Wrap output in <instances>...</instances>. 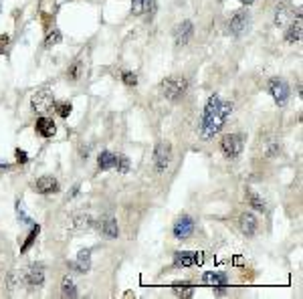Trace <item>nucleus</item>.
Masks as SVG:
<instances>
[{
	"instance_id": "f257e3e1",
	"label": "nucleus",
	"mask_w": 303,
	"mask_h": 299,
	"mask_svg": "<svg viewBox=\"0 0 303 299\" xmlns=\"http://www.w3.org/2000/svg\"><path fill=\"white\" fill-rule=\"evenodd\" d=\"M231 114H233V103L231 101H222L218 93L210 95L200 118L202 140H212L216 133H220V129L224 127L226 120L231 118Z\"/></svg>"
},
{
	"instance_id": "f03ea898",
	"label": "nucleus",
	"mask_w": 303,
	"mask_h": 299,
	"mask_svg": "<svg viewBox=\"0 0 303 299\" xmlns=\"http://www.w3.org/2000/svg\"><path fill=\"white\" fill-rule=\"evenodd\" d=\"M162 89V95L170 101H180L186 91H188V81L186 77H180V75H172V77H166L160 85Z\"/></svg>"
},
{
	"instance_id": "7ed1b4c3",
	"label": "nucleus",
	"mask_w": 303,
	"mask_h": 299,
	"mask_svg": "<svg viewBox=\"0 0 303 299\" xmlns=\"http://www.w3.org/2000/svg\"><path fill=\"white\" fill-rule=\"evenodd\" d=\"M243 148H245V142H243L241 133H224L220 138V150L229 160H237L241 156Z\"/></svg>"
},
{
	"instance_id": "20e7f679",
	"label": "nucleus",
	"mask_w": 303,
	"mask_h": 299,
	"mask_svg": "<svg viewBox=\"0 0 303 299\" xmlns=\"http://www.w3.org/2000/svg\"><path fill=\"white\" fill-rule=\"evenodd\" d=\"M63 227L69 233H83V231H89L93 227V219H91V214H87L83 210H77V212H71L65 219Z\"/></svg>"
},
{
	"instance_id": "39448f33",
	"label": "nucleus",
	"mask_w": 303,
	"mask_h": 299,
	"mask_svg": "<svg viewBox=\"0 0 303 299\" xmlns=\"http://www.w3.org/2000/svg\"><path fill=\"white\" fill-rule=\"evenodd\" d=\"M172 164V146L168 142H160L154 150V170L164 174Z\"/></svg>"
},
{
	"instance_id": "423d86ee",
	"label": "nucleus",
	"mask_w": 303,
	"mask_h": 299,
	"mask_svg": "<svg viewBox=\"0 0 303 299\" xmlns=\"http://www.w3.org/2000/svg\"><path fill=\"white\" fill-rule=\"evenodd\" d=\"M172 233H174V239L188 240L194 235V219L190 214L178 216L176 223H174V227H172Z\"/></svg>"
},
{
	"instance_id": "0eeeda50",
	"label": "nucleus",
	"mask_w": 303,
	"mask_h": 299,
	"mask_svg": "<svg viewBox=\"0 0 303 299\" xmlns=\"http://www.w3.org/2000/svg\"><path fill=\"white\" fill-rule=\"evenodd\" d=\"M53 105H55V99H53V93H50L49 89H39V91H35L33 97H31V107H33L35 112H39V114L50 112Z\"/></svg>"
},
{
	"instance_id": "6e6552de",
	"label": "nucleus",
	"mask_w": 303,
	"mask_h": 299,
	"mask_svg": "<svg viewBox=\"0 0 303 299\" xmlns=\"http://www.w3.org/2000/svg\"><path fill=\"white\" fill-rule=\"evenodd\" d=\"M269 93L273 95L275 103L281 105V107L289 101V85L283 79H271L269 81Z\"/></svg>"
},
{
	"instance_id": "1a4fd4ad",
	"label": "nucleus",
	"mask_w": 303,
	"mask_h": 299,
	"mask_svg": "<svg viewBox=\"0 0 303 299\" xmlns=\"http://www.w3.org/2000/svg\"><path fill=\"white\" fill-rule=\"evenodd\" d=\"M202 253H190V251H176L174 253V265L176 267H192L200 265Z\"/></svg>"
},
{
	"instance_id": "9d476101",
	"label": "nucleus",
	"mask_w": 303,
	"mask_h": 299,
	"mask_svg": "<svg viewBox=\"0 0 303 299\" xmlns=\"http://www.w3.org/2000/svg\"><path fill=\"white\" fill-rule=\"evenodd\" d=\"M24 281L31 285V287H41L45 283V269L43 265H31L27 271H24Z\"/></svg>"
},
{
	"instance_id": "9b49d317",
	"label": "nucleus",
	"mask_w": 303,
	"mask_h": 299,
	"mask_svg": "<svg viewBox=\"0 0 303 299\" xmlns=\"http://www.w3.org/2000/svg\"><path fill=\"white\" fill-rule=\"evenodd\" d=\"M192 33H194V26H192V22H190V20H184V22H180V24L176 26V31H174L176 45H178V47H184V45H188V41H190Z\"/></svg>"
},
{
	"instance_id": "f8f14e48",
	"label": "nucleus",
	"mask_w": 303,
	"mask_h": 299,
	"mask_svg": "<svg viewBox=\"0 0 303 299\" xmlns=\"http://www.w3.org/2000/svg\"><path fill=\"white\" fill-rule=\"evenodd\" d=\"M239 227H241V231H243L245 237H252V235L257 233V229H259V223H257L255 214L243 212V214L239 216Z\"/></svg>"
},
{
	"instance_id": "ddd939ff",
	"label": "nucleus",
	"mask_w": 303,
	"mask_h": 299,
	"mask_svg": "<svg viewBox=\"0 0 303 299\" xmlns=\"http://www.w3.org/2000/svg\"><path fill=\"white\" fill-rule=\"evenodd\" d=\"M35 190L39 194H55V192H59V182L53 176H41L35 182Z\"/></svg>"
},
{
	"instance_id": "4468645a",
	"label": "nucleus",
	"mask_w": 303,
	"mask_h": 299,
	"mask_svg": "<svg viewBox=\"0 0 303 299\" xmlns=\"http://www.w3.org/2000/svg\"><path fill=\"white\" fill-rule=\"evenodd\" d=\"M249 24V14L247 12H237L231 20H229V33L231 35H241Z\"/></svg>"
},
{
	"instance_id": "2eb2a0df",
	"label": "nucleus",
	"mask_w": 303,
	"mask_h": 299,
	"mask_svg": "<svg viewBox=\"0 0 303 299\" xmlns=\"http://www.w3.org/2000/svg\"><path fill=\"white\" fill-rule=\"evenodd\" d=\"M71 265H73V269H75L77 273H87V271L91 269V251H89V249L79 251L75 263H71Z\"/></svg>"
},
{
	"instance_id": "dca6fc26",
	"label": "nucleus",
	"mask_w": 303,
	"mask_h": 299,
	"mask_svg": "<svg viewBox=\"0 0 303 299\" xmlns=\"http://www.w3.org/2000/svg\"><path fill=\"white\" fill-rule=\"evenodd\" d=\"M35 129L41 138H53L57 133V125L50 118H39L37 123H35Z\"/></svg>"
},
{
	"instance_id": "f3484780",
	"label": "nucleus",
	"mask_w": 303,
	"mask_h": 299,
	"mask_svg": "<svg viewBox=\"0 0 303 299\" xmlns=\"http://www.w3.org/2000/svg\"><path fill=\"white\" fill-rule=\"evenodd\" d=\"M99 229H101V235H103L105 239H117V237H119V227H117V221H115V219H111V216H107V219H103V221H101Z\"/></svg>"
},
{
	"instance_id": "a211bd4d",
	"label": "nucleus",
	"mask_w": 303,
	"mask_h": 299,
	"mask_svg": "<svg viewBox=\"0 0 303 299\" xmlns=\"http://www.w3.org/2000/svg\"><path fill=\"white\" fill-rule=\"evenodd\" d=\"M291 20H293L291 6H287V4H279L277 10H275V24H277L279 29H283V26H287Z\"/></svg>"
},
{
	"instance_id": "6ab92c4d",
	"label": "nucleus",
	"mask_w": 303,
	"mask_h": 299,
	"mask_svg": "<svg viewBox=\"0 0 303 299\" xmlns=\"http://www.w3.org/2000/svg\"><path fill=\"white\" fill-rule=\"evenodd\" d=\"M202 283L206 285H214V287H224L229 283V275L226 273H220V271H206L202 275Z\"/></svg>"
},
{
	"instance_id": "aec40b11",
	"label": "nucleus",
	"mask_w": 303,
	"mask_h": 299,
	"mask_svg": "<svg viewBox=\"0 0 303 299\" xmlns=\"http://www.w3.org/2000/svg\"><path fill=\"white\" fill-rule=\"evenodd\" d=\"M301 16H297V20L293 22V24H289V29H287V33H285V41L289 43V45H295V43H299L301 41Z\"/></svg>"
},
{
	"instance_id": "412c9836",
	"label": "nucleus",
	"mask_w": 303,
	"mask_h": 299,
	"mask_svg": "<svg viewBox=\"0 0 303 299\" xmlns=\"http://www.w3.org/2000/svg\"><path fill=\"white\" fill-rule=\"evenodd\" d=\"M115 162H117V154H113V152H109V150H105V152H101L99 156H97V168L99 170H111L113 166H115Z\"/></svg>"
},
{
	"instance_id": "4be33fe9",
	"label": "nucleus",
	"mask_w": 303,
	"mask_h": 299,
	"mask_svg": "<svg viewBox=\"0 0 303 299\" xmlns=\"http://www.w3.org/2000/svg\"><path fill=\"white\" fill-rule=\"evenodd\" d=\"M247 198H249V204H251L257 212H267V202L263 200V196H259L252 190H247Z\"/></svg>"
},
{
	"instance_id": "5701e85b",
	"label": "nucleus",
	"mask_w": 303,
	"mask_h": 299,
	"mask_svg": "<svg viewBox=\"0 0 303 299\" xmlns=\"http://www.w3.org/2000/svg\"><path fill=\"white\" fill-rule=\"evenodd\" d=\"M39 233H41V225H33V229H31V233L27 235V239H24V242L20 244V253L24 255L33 244H35V240H37V237H39Z\"/></svg>"
},
{
	"instance_id": "b1692460",
	"label": "nucleus",
	"mask_w": 303,
	"mask_h": 299,
	"mask_svg": "<svg viewBox=\"0 0 303 299\" xmlns=\"http://www.w3.org/2000/svg\"><path fill=\"white\" fill-rule=\"evenodd\" d=\"M152 0H132V12L136 16H144L146 12H150Z\"/></svg>"
},
{
	"instance_id": "393cba45",
	"label": "nucleus",
	"mask_w": 303,
	"mask_h": 299,
	"mask_svg": "<svg viewBox=\"0 0 303 299\" xmlns=\"http://www.w3.org/2000/svg\"><path fill=\"white\" fill-rule=\"evenodd\" d=\"M83 77V61L77 59L69 69H67V79H71V81H79Z\"/></svg>"
},
{
	"instance_id": "a878e982",
	"label": "nucleus",
	"mask_w": 303,
	"mask_h": 299,
	"mask_svg": "<svg viewBox=\"0 0 303 299\" xmlns=\"http://www.w3.org/2000/svg\"><path fill=\"white\" fill-rule=\"evenodd\" d=\"M61 39H63V35H61V31L59 29H53L49 33H47V39H45V47L50 49V47H55V45H59L61 43Z\"/></svg>"
},
{
	"instance_id": "bb28decb",
	"label": "nucleus",
	"mask_w": 303,
	"mask_h": 299,
	"mask_svg": "<svg viewBox=\"0 0 303 299\" xmlns=\"http://www.w3.org/2000/svg\"><path fill=\"white\" fill-rule=\"evenodd\" d=\"M265 154H267L269 158H277V156L281 154V142H277V140H269L267 146H265Z\"/></svg>"
},
{
	"instance_id": "cd10ccee",
	"label": "nucleus",
	"mask_w": 303,
	"mask_h": 299,
	"mask_svg": "<svg viewBox=\"0 0 303 299\" xmlns=\"http://www.w3.org/2000/svg\"><path fill=\"white\" fill-rule=\"evenodd\" d=\"M61 289H63V295H65V297H75V295H77V287H75V283H73L71 277H65V279H63Z\"/></svg>"
},
{
	"instance_id": "c85d7f7f",
	"label": "nucleus",
	"mask_w": 303,
	"mask_h": 299,
	"mask_svg": "<svg viewBox=\"0 0 303 299\" xmlns=\"http://www.w3.org/2000/svg\"><path fill=\"white\" fill-rule=\"evenodd\" d=\"M53 107H55V112H57V114H59V116H61L63 120H67V118L71 116V112H73V105H71L69 101H61V103H55Z\"/></svg>"
},
{
	"instance_id": "c756f323",
	"label": "nucleus",
	"mask_w": 303,
	"mask_h": 299,
	"mask_svg": "<svg viewBox=\"0 0 303 299\" xmlns=\"http://www.w3.org/2000/svg\"><path fill=\"white\" fill-rule=\"evenodd\" d=\"M113 168L117 170V174H128V170H130V158L128 156H117V162H115Z\"/></svg>"
},
{
	"instance_id": "7c9ffc66",
	"label": "nucleus",
	"mask_w": 303,
	"mask_h": 299,
	"mask_svg": "<svg viewBox=\"0 0 303 299\" xmlns=\"http://www.w3.org/2000/svg\"><path fill=\"white\" fill-rule=\"evenodd\" d=\"M16 216H18V221H20L22 225H33V221H31V216L24 212V208H22V202H20V200L16 202Z\"/></svg>"
},
{
	"instance_id": "2f4dec72",
	"label": "nucleus",
	"mask_w": 303,
	"mask_h": 299,
	"mask_svg": "<svg viewBox=\"0 0 303 299\" xmlns=\"http://www.w3.org/2000/svg\"><path fill=\"white\" fill-rule=\"evenodd\" d=\"M121 81H123L128 87H136V85H138V75H136L134 71H125V73L121 75Z\"/></svg>"
},
{
	"instance_id": "473e14b6",
	"label": "nucleus",
	"mask_w": 303,
	"mask_h": 299,
	"mask_svg": "<svg viewBox=\"0 0 303 299\" xmlns=\"http://www.w3.org/2000/svg\"><path fill=\"white\" fill-rule=\"evenodd\" d=\"M174 291H176L178 295H182V297H192V293H194V289H192L190 285H182V287H180V283L174 285Z\"/></svg>"
},
{
	"instance_id": "72a5a7b5",
	"label": "nucleus",
	"mask_w": 303,
	"mask_h": 299,
	"mask_svg": "<svg viewBox=\"0 0 303 299\" xmlns=\"http://www.w3.org/2000/svg\"><path fill=\"white\" fill-rule=\"evenodd\" d=\"M14 158H16L18 164H27V162H29V154H27L24 150H20V148L14 150Z\"/></svg>"
},
{
	"instance_id": "f704fd0d",
	"label": "nucleus",
	"mask_w": 303,
	"mask_h": 299,
	"mask_svg": "<svg viewBox=\"0 0 303 299\" xmlns=\"http://www.w3.org/2000/svg\"><path fill=\"white\" fill-rule=\"evenodd\" d=\"M8 45H10V37L8 35H0V55H4L8 51Z\"/></svg>"
},
{
	"instance_id": "c9c22d12",
	"label": "nucleus",
	"mask_w": 303,
	"mask_h": 299,
	"mask_svg": "<svg viewBox=\"0 0 303 299\" xmlns=\"http://www.w3.org/2000/svg\"><path fill=\"white\" fill-rule=\"evenodd\" d=\"M239 2H243V4H247V6H251L255 2H259V0H239Z\"/></svg>"
},
{
	"instance_id": "e433bc0d",
	"label": "nucleus",
	"mask_w": 303,
	"mask_h": 299,
	"mask_svg": "<svg viewBox=\"0 0 303 299\" xmlns=\"http://www.w3.org/2000/svg\"><path fill=\"white\" fill-rule=\"evenodd\" d=\"M0 168H4V170H6V168H8V164H6V162H0Z\"/></svg>"
}]
</instances>
